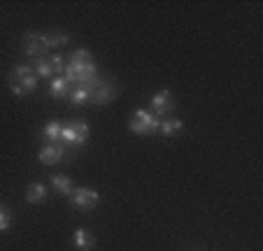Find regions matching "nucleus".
I'll return each mask as SVG.
<instances>
[{"label":"nucleus","mask_w":263,"mask_h":251,"mask_svg":"<svg viewBox=\"0 0 263 251\" xmlns=\"http://www.w3.org/2000/svg\"><path fill=\"white\" fill-rule=\"evenodd\" d=\"M159 126H161V119L154 117L152 112H147V109H138V112H133V117H130V121H128L130 133L142 135V138L156 135L159 133Z\"/></svg>","instance_id":"nucleus-1"},{"label":"nucleus","mask_w":263,"mask_h":251,"mask_svg":"<svg viewBox=\"0 0 263 251\" xmlns=\"http://www.w3.org/2000/svg\"><path fill=\"white\" fill-rule=\"evenodd\" d=\"M70 202H72V207H77V209H93V207L100 202V196H98V191H93V188L82 186V188H72Z\"/></svg>","instance_id":"nucleus-2"},{"label":"nucleus","mask_w":263,"mask_h":251,"mask_svg":"<svg viewBox=\"0 0 263 251\" xmlns=\"http://www.w3.org/2000/svg\"><path fill=\"white\" fill-rule=\"evenodd\" d=\"M24 51L26 56H30V59H45V54L49 49H47L45 45V35H37V33H28L24 37Z\"/></svg>","instance_id":"nucleus-3"},{"label":"nucleus","mask_w":263,"mask_h":251,"mask_svg":"<svg viewBox=\"0 0 263 251\" xmlns=\"http://www.w3.org/2000/svg\"><path fill=\"white\" fill-rule=\"evenodd\" d=\"M37 89V77L33 74H24V77H10V91L14 95H28Z\"/></svg>","instance_id":"nucleus-4"},{"label":"nucleus","mask_w":263,"mask_h":251,"mask_svg":"<svg viewBox=\"0 0 263 251\" xmlns=\"http://www.w3.org/2000/svg\"><path fill=\"white\" fill-rule=\"evenodd\" d=\"M117 95H119V91H117L115 84H112V82H100L98 86L93 89V93H91V103L107 105V103H112Z\"/></svg>","instance_id":"nucleus-5"},{"label":"nucleus","mask_w":263,"mask_h":251,"mask_svg":"<svg viewBox=\"0 0 263 251\" xmlns=\"http://www.w3.org/2000/svg\"><path fill=\"white\" fill-rule=\"evenodd\" d=\"M65 156V147L63 144H45V147L40 149V153H37V161L42 163V165H56V163H61Z\"/></svg>","instance_id":"nucleus-6"},{"label":"nucleus","mask_w":263,"mask_h":251,"mask_svg":"<svg viewBox=\"0 0 263 251\" xmlns=\"http://www.w3.org/2000/svg\"><path fill=\"white\" fill-rule=\"evenodd\" d=\"M175 103H173V93L170 91H159V93L152 98V109H154V117H165L168 112H173Z\"/></svg>","instance_id":"nucleus-7"},{"label":"nucleus","mask_w":263,"mask_h":251,"mask_svg":"<svg viewBox=\"0 0 263 251\" xmlns=\"http://www.w3.org/2000/svg\"><path fill=\"white\" fill-rule=\"evenodd\" d=\"M70 91H72V86H70V82L65 77H54L49 84V95L51 98H68Z\"/></svg>","instance_id":"nucleus-8"},{"label":"nucleus","mask_w":263,"mask_h":251,"mask_svg":"<svg viewBox=\"0 0 263 251\" xmlns=\"http://www.w3.org/2000/svg\"><path fill=\"white\" fill-rule=\"evenodd\" d=\"M61 128H63V123H61L59 119H51L45 128H42V140H45V144H59Z\"/></svg>","instance_id":"nucleus-9"},{"label":"nucleus","mask_w":263,"mask_h":251,"mask_svg":"<svg viewBox=\"0 0 263 251\" xmlns=\"http://www.w3.org/2000/svg\"><path fill=\"white\" fill-rule=\"evenodd\" d=\"M72 244L77 251H91L93 237H91V233L86 230V228H77V230L72 233Z\"/></svg>","instance_id":"nucleus-10"},{"label":"nucleus","mask_w":263,"mask_h":251,"mask_svg":"<svg viewBox=\"0 0 263 251\" xmlns=\"http://www.w3.org/2000/svg\"><path fill=\"white\" fill-rule=\"evenodd\" d=\"M26 200H28L30 205H40V202H45L47 200V186L42 182L30 184V186L26 188Z\"/></svg>","instance_id":"nucleus-11"},{"label":"nucleus","mask_w":263,"mask_h":251,"mask_svg":"<svg viewBox=\"0 0 263 251\" xmlns=\"http://www.w3.org/2000/svg\"><path fill=\"white\" fill-rule=\"evenodd\" d=\"M184 123L179 121V119H161V126H159V133L163 135V138H175L177 133H182Z\"/></svg>","instance_id":"nucleus-12"},{"label":"nucleus","mask_w":263,"mask_h":251,"mask_svg":"<svg viewBox=\"0 0 263 251\" xmlns=\"http://www.w3.org/2000/svg\"><path fill=\"white\" fill-rule=\"evenodd\" d=\"M51 188L59 196H70L72 193V179L68 175H51Z\"/></svg>","instance_id":"nucleus-13"},{"label":"nucleus","mask_w":263,"mask_h":251,"mask_svg":"<svg viewBox=\"0 0 263 251\" xmlns=\"http://www.w3.org/2000/svg\"><path fill=\"white\" fill-rule=\"evenodd\" d=\"M72 130H74V140H77V149L84 147L86 140H89V123L84 121V119H77V121H72Z\"/></svg>","instance_id":"nucleus-14"},{"label":"nucleus","mask_w":263,"mask_h":251,"mask_svg":"<svg viewBox=\"0 0 263 251\" xmlns=\"http://www.w3.org/2000/svg\"><path fill=\"white\" fill-rule=\"evenodd\" d=\"M91 93L93 91L91 89H86V86H74L72 91H70V103L72 105H77V107H82V105H86V103H91Z\"/></svg>","instance_id":"nucleus-15"},{"label":"nucleus","mask_w":263,"mask_h":251,"mask_svg":"<svg viewBox=\"0 0 263 251\" xmlns=\"http://www.w3.org/2000/svg\"><path fill=\"white\" fill-rule=\"evenodd\" d=\"M33 72L35 77H45V79H54V70L49 65V59H35L33 61Z\"/></svg>","instance_id":"nucleus-16"},{"label":"nucleus","mask_w":263,"mask_h":251,"mask_svg":"<svg viewBox=\"0 0 263 251\" xmlns=\"http://www.w3.org/2000/svg\"><path fill=\"white\" fill-rule=\"evenodd\" d=\"M59 142L63 144L65 149H77V140H74V130H72V121L70 123H63V128H61V138Z\"/></svg>","instance_id":"nucleus-17"},{"label":"nucleus","mask_w":263,"mask_h":251,"mask_svg":"<svg viewBox=\"0 0 263 251\" xmlns=\"http://www.w3.org/2000/svg\"><path fill=\"white\" fill-rule=\"evenodd\" d=\"M70 42V37L65 33H54V35H45V45H47V49H54V47H63V45H68Z\"/></svg>","instance_id":"nucleus-18"},{"label":"nucleus","mask_w":263,"mask_h":251,"mask_svg":"<svg viewBox=\"0 0 263 251\" xmlns=\"http://www.w3.org/2000/svg\"><path fill=\"white\" fill-rule=\"evenodd\" d=\"M49 65H51V70H54V74L56 77H63V72H65V59L61 54H51L49 56Z\"/></svg>","instance_id":"nucleus-19"},{"label":"nucleus","mask_w":263,"mask_h":251,"mask_svg":"<svg viewBox=\"0 0 263 251\" xmlns=\"http://www.w3.org/2000/svg\"><path fill=\"white\" fill-rule=\"evenodd\" d=\"M10 226H12V212L7 209V207L0 205V233L10 230Z\"/></svg>","instance_id":"nucleus-20"},{"label":"nucleus","mask_w":263,"mask_h":251,"mask_svg":"<svg viewBox=\"0 0 263 251\" xmlns=\"http://www.w3.org/2000/svg\"><path fill=\"white\" fill-rule=\"evenodd\" d=\"M70 61H72V63H91V61H93V56H91L89 49H77V51H72Z\"/></svg>","instance_id":"nucleus-21"},{"label":"nucleus","mask_w":263,"mask_h":251,"mask_svg":"<svg viewBox=\"0 0 263 251\" xmlns=\"http://www.w3.org/2000/svg\"><path fill=\"white\" fill-rule=\"evenodd\" d=\"M24 74H33V68H30L28 63H19L12 68V74L10 77H24Z\"/></svg>","instance_id":"nucleus-22"}]
</instances>
